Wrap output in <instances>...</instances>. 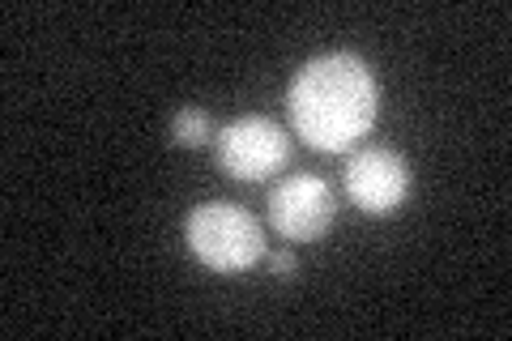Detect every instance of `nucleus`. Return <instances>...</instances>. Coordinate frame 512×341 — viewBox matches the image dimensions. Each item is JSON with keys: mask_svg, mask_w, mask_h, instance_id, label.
<instances>
[{"mask_svg": "<svg viewBox=\"0 0 512 341\" xmlns=\"http://www.w3.org/2000/svg\"><path fill=\"white\" fill-rule=\"evenodd\" d=\"M346 192L363 214H393L402 209L410 192V167L406 158L389 150V145H367V150L350 154L346 162Z\"/></svg>", "mask_w": 512, "mask_h": 341, "instance_id": "5", "label": "nucleus"}, {"mask_svg": "<svg viewBox=\"0 0 512 341\" xmlns=\"http://www.w3.org/2000/svg\"><path fill=\"white\" fill-rule=\"evenodd\" d=\"M269 269H274L278 278H295V269H299L295 252H291V248H278V252H269Z\"/></svg>", "mask_w": 512, "mask_h": 341, "instance_id": "7", "label": "nucleus"}, {"mask_svg": "<svg viewBox=\"0 0 512 341\" xmlns=\"http://www.w3.org/2000/svg\"><path fill=\"white\" fill-rule=\"evenodd\" d=\"M210 116H205L201 107H184L180 116H175V124H171V137H175V145H205L210 141Z\"/></svg>", "mask_w": 512, "mask_h": 341, "instance_id": "6", "label": "nucleus"}, {"mask_svg": "<svg viewBox=\"0 0 512 341\" xmlns=\"http://www.w3.org/2000/svg\"><path fill=\"white\" fill-rule=\"evenodd\" d=\"M338 218L333 205V188L320 175H291L269 192V222L274 231L291 243H312L320 239Z\"/></svg>", "mask_w": 512, "mask_h": 341, "instance_id": "4", "label": "nucleus"}, {"mask_svg": "<svg viewBox=\"0 0 512 341\" xmlns=\"http://www.w3.org/2000/svg\"><path fill=\"white\" fill-rule=\"evenodd\" d=\"M376 103L380 90L372 69L350 52L308 60L286 94L295 133L320 154H346L350 145L372 133Z\"/></svg>", "mask_w": 512, "mask_h": 341, "instance_id": "1", "label": "nucleus"}, {"mask_svg": "<svg viewBox=\"0 0 512 341\" xmlns=\"http://www.w3.org/2000/svg\"><path fill=\"white\" fill-rule=\"evenodd\" d=\"M291 158V137L265 116H239L218 137V167L239 184L269 180Z\"/></svg>", "mask_w": 512, "mask_h": 341, "instance_id": "3", "label": "nucleus"}, {"mask_svg": "<svg viewBox=\"0 0 512 341\" xmlns=\"http://www.w3.org/2000/svg\"><path fill=\"white\" fill-rule=\"evenodd\" d=\"M184 239L201 265L218 273H244L265 256V235L244 205L231 201H205L188 214Z\"/></svg>", "mask_w": 512, "mask_h": 341, "instance_id": "2", "label": "nucleus"}]
</instances>
